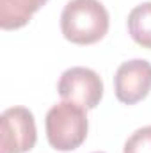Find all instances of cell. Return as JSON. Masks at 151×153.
<instances>
[{"label": "cell", "mask_w": 151, "mask_h": 153, "mask_svg": "<svg viewBox=\"0 0 151 153\" xmlns=\"http://www.w3.org/2000/svg\"><path fill=\"white\" fill-rule=\"evenodd\" d=\"M114 91L119 102L133 105L151 91V64L146 59L123 62L114 75Z\"/></svg>", "instance_id": "5b68a950"}, {"label": "cell", "mask_w": 151, "mask_h": 153, "mask_svg": "<svg viewBox=\"0 0 151 153\" xmlns=\"http://www.w3.org/2000/svg\"><path fill=\"white\" fill-rule=\"evenodd\" d=\"M57 91L62 100L75 102L84 109H94L103 96V80L91 68L73 66L61 75Z\"/></svg>", "instance_id": "277c9868"}, {"label": "cell", "mask_w": 151, "mask_h": 153, "mask_svg": "<svg viewBox=\"0 0 151 153\" xmlns=\"http://www.w3.org/2000/svg\"><path fill=\"white\" fill-rule=\"evenodd\" d=\"M94 153H103V152H94Z\"/></svg>", "instance_id": "9c48e42d"}, {"label": "cell", "mask_w": 151, "mask_h": 153, "mask_svg": "<svg viewBox=\"0 0 151 153\" xmlns=\"http://www.w3.org/2000/svg\"><path fill=\"white\" fill-rule=\"evenodd\" d=\"M38 141L34 114L27 107H9L0 116V153L30 152Z\"/></svg>", "instance_id": "3957f363"}, {"label": "cell", "mask_w": 151, "mask_h": 153, "mask_svg": "<svg viewBox=\"0 0 151 153\" xmlns=\"http://www.w3.org/2000/svg\"><path fill=\"white\" fill-rule=\"evenodd\" d=\"M110 16L100 0H70L61 13V30L75 45H93L109 30Z\"/></svg>", "instance_id": "6da1fadb"}, {"label": "cell", "mask_w": 151, "mask_h": 153, "mask_svg": "<svg viewBox=\"0 0 151 153\" xmlns=\"http://www.w3.org/2000/svg\"><path fill=\"white\" fill-rule=\"evenodd\" d=\"M46 137L53 150L71 152L76 150L87 137L89 121L85 109L75 102H61L53 105L44 119Z\"/></svg>", "instance_id": "7a4b0ae2"}, {"label": "cell", "mask_w": 151, "mask_h": 153, "mask_svg": "<svg viewBox=\"0 0 151 153\" xmlns=\"http://www.w3.org/2000/svg\"><path fill=\"white\" fill-rule=\"evenodd\" d=\"M123 153H151V125L135 130L124 143Z\"/></svg>", "instance_id": "ba28073f"}, {"label": "cell", "mask_w": 151, "mask_h": 153, "mask_svg": "<svg viewBox=\"0 0 151 153\" xmlns=\"http://www.w3.org/2000/svg\"><path fill=\"white\" fill-rule=\"evenodd\" d=\"M46 2L48 0H0V27L4 30L21 29Z\"/></svg>", "instance_id": "8992f818"}, {"label": "cell", "mask_w": 151, "mask_h": 153, "mask_svg": "<svg viewBox=\"0 0 151 153\" xmlns=\"http://www.w3.org/2000/svg\"><path fill=\"white\" fill-rule=\"evenodd\" d=\"M128 32L137 45L151 50V2H142L130 11Z\"/></svg>", "instance_id": "52a82bcc"}]
</instances>
